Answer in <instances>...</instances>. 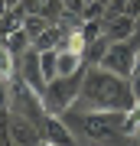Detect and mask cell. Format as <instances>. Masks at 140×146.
I'll list each match as a JSON object with an SVG mask.
<instances>
[{
	"instance_id": "cell-1",
	"label": "cell",
	"mask_w": 140,
	"mask_h": 146,
	"mask_svg": "<svg viewBox=\"0 0 140 146\" xmlns=\"http://www.w3.org/2000/svg\"><path fill=\"white\" fill-rule=\"evenodd\" d=\"M82 101L88 107H101V110H130L137 104L134 91H130V78H121V75L108 72L101 65L85 68Z\"/></svg>"
},
{
	"instance_id": "cell-2",
	"label": "cell",
	"mask_w": 140,
	"mask_h": 146,
	"mask_svg": "<svg viewBox=\"0 0 140 146\" xmlns=\"http://www.w3.org/2000/svg\"><path fill=\"white\" fill-rule=\"evenodd\" d=\"M85 68H88V65H85ZM85 68H82V72H75V75H56L52 81H46V88H42V104H46L49 114H59V117H62L65 110L82 98Z\"/></svg>"
},
{
	"instance_id": "cell-3",
	"label": "cell",
	"mask_w": 140,
	"mask_h": 146,
	"mask_svg": "<svg viewBox=\"0 0 140 146\" xmlns=\"http://www.w3.org/2000/svg\"><path fill=\"white\" fill-rule=\"evenodd\" d=\"M94 65L108 68V72L121 75V78H130V75L137 72V42H130V39L108 42V46H104V52H101V58H98Z\"/></svg>"
},
{
	"instance_id": "cell-4",
	"label": "cell",
	"mask_w": 140,
	"mask_h": 146,
	"mask_svg": "<svg viewBox=\"0 0 140 146\" xmlns=\"http://www.w3.org/2000/svg\"><path fill=\"white\" fill-rule=\"evenodd\" d=\"M7 140L16 146H33V143H42V133H39L36 120H29L20 110H10V117H7Z\"/></svg>"
},
{
	"instance_id": "cell-5",
	"label": "cell",
	"mask_w": 140,
	"mask_h": 146,
	"mask_svg": "<svg viewBox=\"0 0 140 146\" xmlns=\"http://www.w3.org/2000/svg\"><path fill=\"white\" fill-rule=\"evenodd\" d=\"M134 33H137V20H134L127 10H124V13H111V16H104V39H108V42L130 39Z\"/></svg>"
},
{
	"instance_id": "cell-6",
	"label": "cell",
	"mask_w": 140,
	"mask_h": 146,
	"mask_svg": "<svg viewBox=\"0 0 140 146\" xmlns=\"http://www.w3.org/2000/svg\"><path fill=\"white\" fill-rule=\"evenodd\" d=\"M20 78L26 84H33V88L39 91V98H42V88H46V78H42V68H39V52L36 49H26V52L20 55Z\"/></svg>"
},
{
	"instance_id": "cell-7",
	"label": "cell",
	"mask_w": 140,
	"mask_h": 146,
	"mask_svg": "<svg viewBox=\"0 0 140 146\" xmlns=\"http://www.w3.org/2000/svg\"><path fill=\"white\" fill-rule=\"evenodd\" d=\"M65 26H46L39 33L36 39H33V49H36V52H42V49H56V46H62L65 42Z\"/></svg>"
},
{
	"instance_id": "cell-8",
	"label": "cell",
	"mask_w": 140,
	"mask_h": 146,
	"mask_svg": "<svg viewBox=\"0 0 140 146\" xmlns=\"http://www.w3.org/2000/svg\"><path fill=\"white\" fill-rule=\"evenodd\" d=\"M16 58H20V55L0 39V78H3V81H10L13 75H16Z\"/></svg>"
},
{
	"instance_id": "cell-9",
	"label": "cell",
	"mask_w": 140,
	"mask_h": 146,
	"mask_svg": "<svg viewBox=\"0 0 140 146\" xmlns=\"http://www.w3.org/2000/svg\"><path fill=\"white\" fill-rule=\"evenodd\" d=\"M3 42H7V46H10V49H13V52H16V55H23V52H26V49H29V46H33V36H29V33H26V29L20 26V29H13V33H10V36H7Z\"/></svg>"
},
{
	"instance_id": "cell-10",
	"label": "cell",
	"mask_w": 140,
	"mask_h": 146,
	"mask_svg": "<svg viewBox=\"0 0 140 146\" xmlns=\"http://www.w3.org/2000/svg\"><path fill=\"white\" fill-rule=\"evenodd\" d=\"M46 26H49V16H42V13H29V16H26V20H23V29L29 33L33 39H36L39 33L46 29Z\"/></svg>"
},
{
	"instance_id": "cell-11",
	"label": "cell",
	"mask_w": 140,
	"mask_h": 146,
	"mask_svg": "<svg viewBox=\"0 0 140 146\" xmlns=\"http://www.w3.org/2000/svg\"><path fill=\"white\" fill-rule=\"evenodd\" d=\"M130 91H134V98L140 101V68H137L134 75H130Z\"/></svg>"
},
{
	"instance_id": "cell-12",
	"label": "cell",
	"mask_w": 140,
	"mask_h": 146,
	"mask_svg": "<svg viewBox=\"0 0 140 146\" xmlns=\"http://www.w3.org/2000/svg\"><path fill=\"white\" fill-rule=\"evenodd\" d=\"M7 13H10V3H7V0H0V20H3Z\"/></svg>"
},
{
	"instance_id": "cell-13",
	"label": "cell",
	"mask_w": 140,
	"mask_h": 146,
	"mask_svg": "<svg viewBox=\"0 0 140 146\" xmlns=\"http://www.w3.org/2000/svg\"><path fill=\"white\" fill-rule=\"evenodd\" d=\"M130 140H137V143H140V127H137V130H134V136H130Z\"/></svg>"
},
{
	"instance_id": "cell-14",
	"label": "cell",
	"mask_w": 140,
	"mask_h": 146,
	"mask_svg": "<svg viewBox=\"0 0 140 146\" xmlns=\"http://www.w3.org/2000/svg\"><path fill=\"white\" fill-rule=\"evenodd\" d=\"M137 68H140V46H137Z\"/></svg>"
},
{
	"instance_id": "cell-15",
	"label": "cell",
	"mask_w": 140,
	"mask_h": 146,
	"mask_svg": "<svg viewBox=\"0 0 140 146\" xmlns=\"http://www.w3.org/2000/svg\"><path fill=\"white\" fill-rule=\"evenodd\" d=\"M137 29H140V16H137Z\"/></svg>"
}]
</instances>
